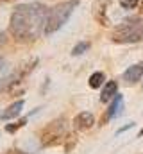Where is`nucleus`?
<instances>
[{
    "instance_id": "1",
    "label": "nucleus",
    "mask_w": 143,
    "mask_h": 154,
    "mask_svg": "<svg viewBox=\"0 0 143 154\" xmlns=\"http://www.w3.org/2000/svg\"><path fill=\"white\" fill-rule=\"evenodd\" d=\"M48 11L45 4L41 2H29L20 4L11 13L9 20V32L11 36L20 43H29L39 38L41 32H45Z\"/></svg>"
},
{
    "instance_id": "2",
    "label": "nucleus",
    "mask_w": 143,
    "mask_h": 154,
    "mask_svg": "<svg viewBox=\"0 0 143 154\" xmlns=\"http://www.w3.org/2000/svg\"><path fill=\"white\" fill-rule=\"evenodd\" d=\"M79 5V0H66V2H61L57 5H54L50 11H48V16H47V25H45V36H50L54 32H57L72 16L73 9Z\"/></svg>"
},
{
    "instance_id": "3",
    "label": "nucleus",
    "mask_w": 143,
    "mask_h": 154,
    "mask_svg": "<svg viewBox=\"0 0 143 154\" xmlns=\"http://www.w3.org/2000/svg\"><path fill=\"white\" fill-rule=\"evenodd\" d=\"M143 38V18L132 16L118 23L111 34L114 43H136Z\"/></svg>"
},
{
    "instance_id": "4",
    "label": "nucleus",
    "mask_w": 143,
    "mask_h": 154,
    "mask_svg": "<svg viewBox=\"0 0 143 154\" xmlns=\"http://www.w3.org/2000/svg\"><path fill=\"white\" fill-rule=\"evenodd\" d=\"M65 134H66V120L65 118H57V120L50 122L41 131V145H45V147L56 145L57 142L63 140Z\"/></svg>"
},
{
    "instance_id": "5",
    "label": "nucleus",
    "mask_w": 143,
    "mask_h": 154,
    "mask_svg": "<svg viewBox=\"0 0 143 154\" xmlns=\"http://www.w3.org/2000/svg\"><path fill=\"white\" fill-rule=\"evenodd\" d=\"M34 65H38V59H32L29 65H23L16 74H13L11 77H7V79H5V82L0 86V93H4V91H11V90H13V86H16L18 82H22V79H23V77L32 72Z\"/></svg>"
},
{
    "instance_id": "6",
    "label": "nucleus",
    "mask_w": 143,
    "mask_h": 154,
    "mask_svg": "<svg viewBox=\"0 0 143 154\" xmlns=\"http://www.w3.org/2000/svg\"><path fill=\"white\" fill-rule=\"evenodd\" d=\"M93 124H95V116L90 111H82V113H79L73 118V127L77 131H86V129L93 127Z\"/></svg>"
},
{
    "instance_id": "7",
    "label": "nucleus",
    "mask_w": 143,
    "mask_h": 154,
    "mask_svg": "<svg viewBox=\"0 0 143 154\" xmlns=\"http://www.w3.org/2000/svg\"><path fill=\"white\" fill-rule=\"evenodd\" d=\"M141 77H143V63H136V65L129 66V68L123 72V81H125L127 84H134V82H138Z\"/></svg>"
},
{
    "instance_id": "8",
    "label": "nucleus",
    "mask_w": 143,
    "mask_h": 154,
    "mask_svg": "<svg viewBox=\"0 0 143 154\" xmlns=\"http://www.w3.org/2000/svg\"><path fill=\"white\" fill-rule=\"evenodd\" d=\"M107 4H109L107 0H99V2L93 5V14H95L97 22H99V23H102V25H109V18L106 16Z\"/></svg>"
},
{
    "instance_id": "9",
    "label": "nucleus",
    "mask_w": 143,
    "mask_h": 154,
    "mask_svg": "<svg viewBox=\"0 0 143 154\" xmlns=\"http://www.w3.org/2000/svg\"><path fill=\"white\" fill-rule=\"evenodd\" d=\"M23 104H25V102H23L22 99H20V100H14V102L0 115V118H2V120H14L16 116H20L22 109H23Z\"/></svg>"
},
{
    "instance_id": "10",
    "label": "nucleus",
    "mask_w": 143,
    "mask_h": 154,
    "mask_svg": "<svg viewBox=\"0 0 143 154\" xmlns=\"http://www.w3.org/2000/svg\"><path fill=\"white\" fill-rule=\"evenodd\" d=\"M123 111V97L120 93H116V97L113 99V104L109 106L107 109V120H113V118H118Z\"/></svg>"
},
{
    "instance_id": "11",
    "label": "nucleus",
    "mask_w": 143,
    "mask_h": 154,
    "mask_svg": "<svg viewBox=\"0 0 143 154\" xmlns=\"http://www.w3.org/2000/svg\"><path fill=\"white\" fill-rule=\"evenodd\" d=\"M116 93H118V84H116V81H107L106 84H104V88H102L100 100H102V102H109V100H113V99L116 97Z\"/></svg>"
},
{
    "instance_id": "12",
    "label": "nucleus",
    "mask_w": 143,
    "mask_h": 154,
    "mask_svg": "<svg viewBox=\"0 0 143 154\" xmlns=\"http://www.w3.org/2000/svg\"><path fill=\"white\" fill-rule=\"evenodd\" d=\"M104 81H106V75H104V72H95V74H91L90 75V88H93V90H97V88H100L102 84H104Z\"/></svg>"
},
{
    "instance_id": "13",
    "label": "nucleus",
    "mask_w": 143,
    "mask_h": 154,
    "mask_svg": "<svg viewBox=\"0 0 143 154\" xmlns=\"http://www.w3.org/2000/svg\"><path fill=\"white\" fill-rule=\"evenodd\" d=\"M27 120H29V116H23V118H20V120H18V122H14V124H7V125H5V131H7V133H16L20 127H23V125H25V122H27Z\"/></svg>"
},
{
    "instance_id": "14",
    "label": "nucleus",
    "mask_w": 143,
    "mask_h": 154,
    "mask_svg": "<svg viewBox=\"0 0 143 154\" xmlns=\"http://www.w3.org/2000/svg\"><path fill=\"white\" fill-rule=\"evenodd\" d=\"M88 48H90V43H88V41H81V43H77V45L72 48V56H81V54H84Z\"/></svg>"
},
{
    "instance_id": "15",
    "label": "nucleus",
    "mask_w": 143,
    "mask_h": 154,
    "mask_svg": "<svg viewBox=\"0 0 143 154\" xmlns=\"http://www.w3.org/2000/svg\"><path fill=\"white\" fill-rule=\"evenodd\" d=\"M120 5H122V9H134L136 5H138V0H120Z\"/></svg>"
},
{
    "instance_id": "16",
    "label": "nucleus",
    "mask_w": 143,
    "mask_h": 154,
    "mask_svg": "<svg viewBox=\"0 0 143 154\" xmlns=\"http://www.w3.org/2000/svg\"><path fill=\"white\" fill-rule=\"evenodd\" d=\"M5 72H7V61L4 57H0V77L5 75Z\"/></svg>"
},
{
    "instance_id": "17",
    "label": "nucleus",
    "mask_w": 143,
    "mask_h": 154,
    "mask_svg": "<svg viewBox=\"0 0 143 154\" xmlns=\"http://www.w3.org/2000/svg\"><path fill=\"white\" fill-rule=\"evenodd\" d=\"M2 154H27V152H22L18 149H9V151H5V152H2Z\"/></svg>"
},
{
    "instance_id": "18",
    "label": "nucleus",
    "mask_w": 143,
    "mask_h": 154,
    "mask_svg": "<svg viewBox=\"0 0 143 154\" xmlns=\"http://www.w3.org/2000/svg\"><path fill=\"white\" fill-rule=\"evenodd\" d=\"M5 41H7V38H5V32H0V47H4V45H5Z\"/></svg>"
},
{
    "instance_id": "19",
    "label": "nucleus",
    "mask_w": 143,
    "mask_h": 154,
    "mask_svg": "<svg viewBox=\"0 0 143 154\" xmlns=\"http://www.w3.org/2000/svg\"><path fill=\"white\" fill-rule=\"evenodd\" d=\"M132 125H134V124H127V125H123L122 129H118V133H123V131H127V129H131Z\"/></svg>"
},
{
    "instance_id": "20",
    "label": "nucleus",
    "mask_w": 143,
    "mask_h": 154,
    "mask_svg": "<svg viewBox=\"0 0 143 154\" xmlns=\"http://www.w3.org/2000/svg\"><path fill=\"white\" fill-rule=\"evenodd\" d=\"M138 136H143V127H141V131H140V133H138Z\"/></svg>"
},
{
    "instance_id": "21",
    "label": "nucleus",
    "mask_w": 143,
    "mask_h": 154,
    "mask_svg": "<svg viewBox=\"0 0 143 154\" xmlns=\"http://www.w3.org/2000/svg\"><path fill=\"white\" fill-rule=\"evenodd\" d=\"M140 11H141V14H143V4H141V9H140Z\"/></svg>"
}]
</instances>
